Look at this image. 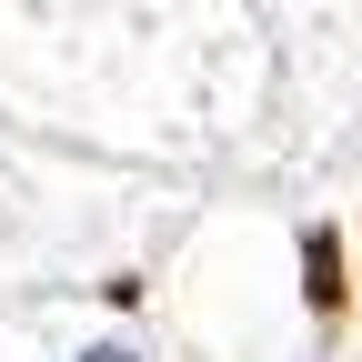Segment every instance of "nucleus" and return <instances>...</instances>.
<instances>
[{
    "mask_svg": "<svg viewBox=\"0 0 362 362\" xmlns=\"http://www.w3.org/2000/svg\"><path fill=\"white\" fill-rule=\"evenodd\" d=\"M71 362H141V352H131V342H81Z\"/></svg>",
    "mask_w": 362,
    "mask_h": 362,
    "instance_id": "f257e3e1",
    "label": "nucleus"
}]
</instances>
